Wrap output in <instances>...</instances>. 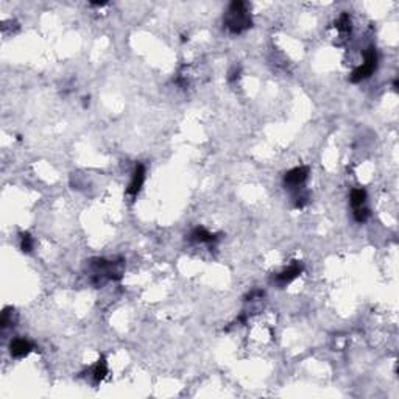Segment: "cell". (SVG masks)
Segmentation results:
<instances>
[{"instance_id":"1","label":"cell","mask_w":399,"mask_h":399,"mask_svg":"<svg viewBox=\"0 0 399 399\" xmlns=\"http://www.w3.org/2000/svg\"><path fill=\"white\" fill-rule=\"evenodd\" d=\"M225 28L233 35H240L247 32L248 28L253 27V21L248 13V7L242 0H234V2L228 7V11L223 19Z\"/></svg>"},{"instance_id":"2","label":"cell","mask_w":399,"mask_h":399,"mask_svg":"<svg viewBox=\"0 0 399 399\" xmlns=\"http://www.w3.org/2000/svg\"><path fill=\"white\" fill-rule=\"evenodd\" d=\"M92 270V282L97 287L103 286L108 281H119L123 272V261H106L102 258L92 259L89 264Z\"/></svg>"},{"instance_id":"3","label":"cell","mask_w":399,"mask_h":399,"mask_svg":"<svg viewBox=\"0 0 399 399\" xmlns=\"http://www.w3.org/2000/svg\"><path fill=\"white\" fill-rule=\"evenodd\" d=\"M377 67V53L374 47H369L365 52V61L362 66H359L357 69H354V72L351 74V81L352 83H360L366 78H369L373 75V72Z\"/></svg>"},{"instance_id":"4","label":"cell","mask_w":399,"mask_h":399,"mask_svg":"<svg viewBox=\"0 0 399 399\" xmlns=\"http://www.w3.org/2000/svg\"><path fill=\"white\" fill-rule=\"evenodd\" d=\"M309 176V168L304 167V165H299V167H295L292 170L284 175V184H286L287 187L290 189H296V187H301L303 184L306 182Z\"/></svg>"},{"instance_id":"5","label":"cell","mask_w":399,"mask_h":399,"mask_svg":"<svg viewBox=\"0 0 399 399\" xmlns=\"http://www.w3.org/2000/svg\"><path fill=\"white\" fill-rule=\"evenodd\" d=\"M144 181H145V167L144 164H137L134 167V172H133V178L130 181V186L126 189V193L131 195V196H136L142 186H144Z\"/></svg>"},{"instance_id":"6","label":"cell","mask_w":399,"mask_h":399,"mask_svg":"<svg viewBox=\"0 0 399 399\" xmlns=\"http://www.w3.org/2000/svg\"><path fill=\"white\" fill-rule=\"evenodd\" d=\"M303 270H304V265L303 264L295 262L290 267H287L286 270H282L281 273L276 275V282L279 284V286H286V284L292 282L295 278H298L299 275H301Z\"/></svg>"},{"instance_id":"7","label":"cell","mask_w":399,"mask_h":399,"mask_svg":"<svg viewBox=\"0 0 399 399\" xmlns=\"http://www.w3.org/2000/svg\"><path fill=\"white\" fill-rule=\"evenodd\" d=\"M33 351V345L25 338H16L10 343V354L16 359H22Z\"/></svg>"},{"instance_id":"8","label":"cell","mask_w":399,"mask_h":399,"mask_svg":"<svg viewBox=\"0 0 399 399\" xmlns=\"http://www.w3.org/2000/svg\"><path fill=\"white\" fill-rule=\"evenodd\" d=\"M190 239L195 240V242H200V244H214V242H217L219 237L216 234H211L208 230H205V228L198 226L192 231Z\"/></svg>"},{"instance_id":"9","label":"cell","mask_w":399,"mask_h":399,"mask_svg":"<svg viewBox=\"0 0 399 399\" xmlns=\"http://www.w3.org/2000/svg\"><path fill=\"white\" fill-rule=\"evenodd\" d=\"M108 374V363L105 360V357H100L98 362L94 365L92 368V377H94V382L95 383H100Z\"/></svg>"},{"instance_id":"10","label":"cell","mask_w":399,"mask_h":399,"mask_svg":"<svg viewBox=\"0 0 399 399\" xmlns=\"http://www.w3.org/2000/svg\"><path fill=\"white\" fill-rule=\"evenodd\" d=\"M365 200H366V190L365 189H354L351 192V205L354 206V209L363 206Z\"/></svg>"},{"instance_id":"11","label":"cell","mask_w":399,"mask_h":399,"mask_svg":"<svg viewBox=\"0 0 399 399\" xmlns=\"http://www.w3.org/2000/svg\"><path fill=\"white\" fill-rule=\"evenodd\" d=\"M335 27H337V30H340L341 33H349L351 32V18H349V14L348 13L341 14V16L335 22Z\"/></svg>"},{"instance_id":"12","label":"cell","mask_w":399,"mask_h":399,"mask_svg":"<svg viewBox=\"0 0 399 399\" xmlns=\"http://www.w3.org/2000/svg\"><path fill=\"white\" fill-rule=\"evenodd\" d=\"M21 250L24 253H32V250H33V239L28 233L21 234Z\"/></svg>"},{"instance_id":"13","label":"cell","mask_w":399,"mask_h":399,"mask_svg":"<svg viewBox=\"0 0 399 399\" xmlns=\"http://www.w3.org/2000/svg\"><path fill=\"white\" fill-rule=\"evenodd\" d=\"M368 217H369V209H366V208H363V206L355 208V209H354V219H355V222H357V223H363V222H366Z\"/></svg>"},{"instance_id":"14","label":"cell","mask_w":399,"mask_h":399,"mask_svg":"<svg viewBox=\"0 0 399 399\" xmlns=\"http://www.w3.org/2000/svg\"><path fill=\"white\" fill-rule=\"evenodd\" d=\"M10 323H11V313H10L8 309H5L4 313H2V320H0V326H2L4 329H5V327H7Z\"/></svg>"},{"instance_id":"15","label":"cell","mask_w":399,"mask_h":399,"mask_svg":"<svg viewBox=\"0 0 399 399\" xmlns=\"http://www.w3.org/2000/svg\"><path fill=\"white\" fill-rule=\"evenodd\" d=\"M239 74H240V69H239L237 66H234L233 70L230 72V81H236V80L239 78Z\"/></svg>"}]
</instances>
